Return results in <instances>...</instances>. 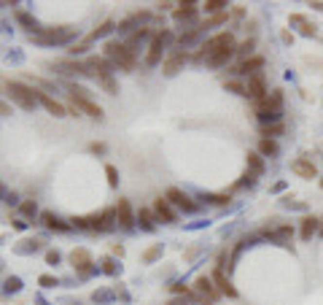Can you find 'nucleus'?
I'll return each instance as SVG.
<instances>
[{
	"instance_id": "obj_1",
	"label": "nucleus",
	"mask_w": 323,
	"mask_h": 305,
	"mask_svg": "<svg viewBox=\"0 0 323 305\" xmlns=\"http://www.w3.org/2000/svg\"><path fill=\"white\" fill-rule=\"evenodd\" d=\"M105 59H108V62H113V68H121V71H135L138 54L129 52L127 43L108 41V43H105Z\"/></svg>"
},
{
	"instance_id": "obj_2",
	"label": "nucleus",
	"mask_w": 323,
	"mask_h": 305,
	"mask_svg": "<svg viewBox=\"0 0 323 305\" xmlns=\"http://www.w3.org/2000/svg\"><path fill=\"white\" fill-rule=\"evenodd\" d=\"M280 111H283V92L280 89H272V95H267L264 100L256 103V116L261 119V124L277 122V119H280Z\"/></svg>"
},
{
	"instance_id": "obj_3",
	"label": "nucleus",
	"mask_w": 323,
	"mask_h": 305,
	"mask_svg": "<svg viewBox=\"0 0 323 305\" xmlns=\"http://www.w3.org/2000/svg\"><path fill=\"white\" fill-rule=\"evenodd\" d=\"M6 92L11 95V100L17 103L19 108H24V111H33V108L38 106V95H35V89L27 87V84H22V81H8Z\"/></svg>"
},
{
	"instance_id": "obj_4",
	"label": "nucleus",
	"mask_w": 323,
	"mask_h": 305,
	"mask_svg": "<svg viewBox=\"0 0 323 305\" xmlns=\"http://www.w3.org/2000/svg\"><path fill=\"white\" fill-rule=\"evenodd\" d=\"M170 41H173V33H170V30H159V33L151 36L148 54H145V65H148V68H154V65L162 62V54H164V49H167Z\"/></svg>"
},
{
	"instance_id": "obj_5",
	"label": "nucleus",
	"mask_w": 323,
	"mask_h": 305,
	"mask_svg": "<svg viewBox=\"0 0 323 305\" xmlns=\"http://www.w3.org/2000/svg\"><path fill=\"white\" fill-rule=\"evenodd\" d=\"M229 46H234V36H232L229 30H224V33H215L213 38H208V41L202 43V49L197 52L194 59H208V57H213L215 52H221V49H229Z\"/></svg>"
},
{
	"instance_id": "obj_6",
	"label": "nucleus",
	"mask_w": 323,
	"mask_h": 305,
	"mask_svg": "<svg viewBox=\"0 0 323 305\" xmlns=\"http://www.w3.org/2000/svg\"><path fill=\"white\" fill-rule=\"evenodd\" d=\"M75 36V27H40L38 33L33 36V41H38V43H68L70 38Z\"/></svg>"
},
{
	"instance_id": "obj_7",
	"label": "nucleus",
	"mask_w": 323,
	"mask_h": 305,
	"mask_svg": "<svg viewBox=\"0 0 323 305\" xmlns=\"http://www.w3.org/2000/svg\"><path fill=\"white\" fill-rule=\"evenodd\" d=\"M164 197H167L170 206L180 208V211H186V213H197V211H199V203H194V200H191L183 189H178V187L167 189V194H164Z\"/></svg>"
},
{
	"instance_id": "obj_8",
	"label": "nucleus",
	"mask_w": 323,
	"mask_h": 305,
	"mask_svg": "<svg viewBox=\"0 0 323 305\" xmlns=\"http://www.w3.org/2000/svg\"><path fill=\"white\" fill-rule=\"evenodd\" d=\"M70 265H73L75 267V273H78V276H92L94 270V262H92V254L87 251V248H73V254H70Z\"/></svg>"
},
{
	"instance_id": "obj_9",
	"label": "nucleus",
	"mask_w": 323,
	"mask_h": 305,
	"mask_svg": "<svg viewBox=\"0 0 323 305\" xmlns=\"http://www.w3.org/2000/svg\"><path fill=\"white\" fill-rule=\"evenodd\" d=\"M35 95H38V103L43 108H46L49 114H52L54 119H62V116H68V106L65 103H59L57 97H52L49 92H40V89H35Z\"/></svg>"
},
{
	"instance_id": "obj_10",
	"label": "nucleus",
	"mask_w": 323,
	"mask_h": 305,
	"mask_svg": "<svg viewBox=\"0 0 323 305\" xmlns=\"http://www.w3.org/2000/svg\"><path fill=\"white\" fill-rule=\"evenodd\" d=\"M116 222H119L124 229H132L135 224H138V213L132 211L129 200H124V197H121L119 203H116Z\"/></svg>"
},
{
	"instance_id": "obj_11",
	"label": "nucleus",
	"mask_w": 323,
	"mask_h": 305,
	"mask_svg": "<svg viewBox=\"0 0 323 305\" xmlns=\"http://www.w3.org/2000/svg\"><path fill=\"white\" fill-rule=\"evenodd\" d=\"M245 89H248V97H253V103H259V100H264L267 95H269V89H267V78H264L261 71L253 73V76H248Z\"/></svg>"
},
{
	"instance_id": "obj_12",
	"label": "nucleus",
	"mask_w": 323,
	"mask_h": 305,
	"mask_svg": "<svg viewBox=\"0 0 323 305\" xmlns=\"http://www.w3.org/2000/svg\"><path fill=\"white\" fill-rule=\"evenodd\" d=\"M261 68H264V57H261V54H253V57L242 59L240 65L229 68V73H234V76H253V73H259Z\"/></svg>"
},
{
	"instance_id": "obj_13",
	"label": "nucleus",
	"mask_w": 323,
	"mask_h": 305,
	"mask_svg": "<svg viewBox=\"0 0 323 305\" xmlns=\"http://www.w3.org/2000/svg\"><path fill=\"white\" fill-rule=\"evenodd\" d=\"M151 211H154L156 219H159V222H164V224H175V222H178V213L173 211V206L167 203V197H156Z\"/></svg>"
},
{
	"instance_id": "obj_14",
	"label": "nucleus",
	"mask_w": 323,
	"mask_h": 305,
	"mask_svg": "<svg viewBox=\"0 0 323 305\" xmlns=\"http://www.w3.org/2000/svg\"><path fill=\"white\" fill-rule=\"evenodd\" d=\"M194 286H197V292L202 294V300H205L208 305H213V300L221 294V292H218V286L213 284V278H210V276H199V278L194 281Z\"/></svg>"
},
{
	"instance_id": "obj_15",
	"label": "nucleus",
	"mask_w": 323,
	"mask_h": 305,
	"mask_svg": "<svg viewBox=\"0 0 323 305\" xmlns=\"http://www.w3.org/2000/svg\"><path fill=\"white\" fill-rule=\"evenodd\" d=\"M186 62H189V54H186V52H173L167 59H164L162 71H164V76H178V73L183 71Z\"/></svg>"
},
{
	"instance_id": "obj_16",
	"label": "nucleus",
	"mask_w": 323,
	"mask_h": 305,
	"mask_svg": "<svg viewBox=\"0 0 323 305\" xmlns=\"http://www.w3.org/2000/svg\"><path fill=\"white\" fill-rule=\"evenodd\" d=\"M73 103H75V108H78L81 114L94 116V119H103V108H100L92 97H73Z\"/></svg>"
},
{
	"instance_id": "obj_17",
	"label": "nucleus",
	"mask_w": 323,
	"mask_h": 305,
	"mask_svg": "<svg viewBox=\"0 0 323 305\" xmlns=\"http://www.w3.org/2000/svg\"><path fill=\"white\" fill-rule=\"evenodd\" d=\"M291 171H294L299 178H307V181H310V178H318V168L310 162V159H294V162H291Z\"/></svg>"
},
{
	"instance_id": "obj_18",
	"label": "nucleus",
	"mask_w": 323,
	"mask_h": 305,
	"mask_svg": "<svg viewBox=\"0 0 323 305\" xmlns=\"http://www.w3.org/2000/svg\"><path fill=\"white\" fill-rule=\"evenodd\" d=\"M210 278H213V284L218 286V292H221V294H226V297H237V289L232 286V281L224 276V270H221V267H215Z\"/></svg>"
},
{
	"instance_id": "obj_19",
	"label": "nucleus",
	"mask_w": 323,
	"mask_h": 305,
	"mask_svg": "<svg viewBox=\"0 0 323 305\" xmlns=\"http://www.w3.org/2000/svg\"><path fill=\"white\" fill-rule=\"evenodd\" d=\"M40 219H43V224H46L49 229H54V232H70V229H73V224L62 222V219L54 216L52 211H43V213H40Z\"/></svg>"
},
{
	"instance_id": "obj_20",
	"label": "nucleus",
	"mask_w": 323,
	"mask_h": 305,
	"mask_svg": "<svg viewBox=\"0 0 323 305\" xmlns=\"http://www.w3.org/2000/svg\"><path fill=\"white\" fill-rule=\"evenodd\" d=\"M197 14H199V3H180L178 8H175L173 11V19L175 22H183V19H191V17H197Z\"/></svg>"
},
{
	"instance_id": "obj_21",
	"label": "nucleus",
	"mask_w": 323,
	"mask_h": 305,
	"mask_svg": "<svg viewBox=\"0 0 323 305\" xmlns=\"http://www.w3.org/2000/svg\"><path fill=\"white\" fill-rule=\"evenodd\" d=\"M321 229V219H315V216H305L302 219V229H299V235H302V241H312V235Z\"/></svg>"
},
{
	"instance_id": "obj_22",
	"label": "nucleus",
	"mask_w": 323,
	"mask_h": 305,
	"mask_svg": "<svg viewBox=\"0 0 323 305\" xmlns=\"http://www.w3.org/2000/svg\"><path fill=\"white\" fill-rule=\"evenodd\" d=\"M148 19H151V14H148V11L132 14V17H127L124 22L119 24V30H121V33H132V30H135V24H143V22H148Z\"/></svg>"
},
{
	"instance_id": "obj_23",
	"label": "nucleus",
	"mask_w": 323,
	"mask_h": 305,
	"mask_svg": "<svg viewBox=\"0 0 323 305\" xmlns=\"http://www.w3.org/2000/svg\"><path fill=\"white\" fill-rule=\"evenodd\" d=\"M116 208H105L103 213H100V224H97V232H110V229L116 227Z\"/></svg>"
},
{
	"instance_id": "obj_24",
	"label": "nucleus",
	"mask_w": 323,
	"mask_h": 305,
	"mask_svg": "<svg viewBox=\"0 0 323 305\" xmlns=\"http://www.w3.org/2000/svg\"><path fill=\"white\" fill-rule=\"evenodd\" d=\"M237 52V46H229V49H221V52H215L213 57H208L205 62L210 65V68H221V65H226L232 59V54Z\"/></svg>"
},
{
	"instance_id": "obj_25",
	"label": "nucleus",
	"mask_w": 323,
	"mask_h": 305,
	"mask_svg": "<svg viewBox=\"0 0 323 305\" xmlns=\"http://www.w3.org/2000/svg\"><path fill=\"white\" fill-rule=\"evenodd\" d=\"M70 224H73L75 229H97L100 213H92V216H73V219H70Z\"/></svg>"
},
{
	"instance_id": "obj_26",
	"label": "nucleus",
	"mask_w": 323,
	"mask_h": 305,
	"mask_svg": "<svg viewBox=\"0 0 323 305\" xmlns=\"http://www.w3.org/2000/svg\"><path fill=\"white\" fill-rule=\"evenodd\" d=\"M138 222H140V227H143L145 232H154V229H156V213L151 211V208H140V211H138Z\"/></svg>"
},
{
	"instance_id": "obj_27",
	"label": "nucleus",
	"mask_w": 323,
	"mask_h": 305,
	"mask_svg": "<svg viewBox=\"0 0 323 305\" xmlns=\"http://www.w3.org/2000/svg\"><path fill=\"white\" fill-rule=\"evenodd\" d=\"M245 159H248V171H253L256 176H261V173H264L267 165H264V157H261L259 152H248V154H245Z\"/></svg>"
},
{
	"instance_id": "obj_28",
	"label": "nucleus",
	"mask_w": 323,
	"mask_h": 305,
	"mask_svg": "<svg viewBox=\"0 0 323 305\" xmlns=\"http://www.w3.org/2000/svg\"><path fill=\"white\" fill-rule=\"evenodd\" d=\"M256 152H259L261 157H277V154H280V146H277V141L261 138V141H259V149H256Z\"/></svg>"
},
{
	"instance_id": "obj_29",
	"label": "nucleus",
	"mask_w": 323,
	"mask_h": 305,
	"mask_svg": "<svg viewBox=\"0 0 323 305\" xmlns=\"http://www.w3.org/2000/svg\"><path fill=\"white\" fill-rule=\"evenodd\" d=\"M283 133H286V124H283V122L261 124V135H264V138H269V141H275V135H283Z\"/></svg>"
},
{
	"instance_id": "obj_30",
	"label": "nucleus",
	"mask_w": 323,
	"mask_h": 305,
	"mask_svg": "<svg viewBox=\"0 0 323 305\" xmlns=\"http://www.w3.org/2000/svg\"><path fill=\"white\" fill-rule=\"evenodd\" d=\"M291 24H302V36H315L318 30H315V24H310L307 22V17H302V14H291Z\"/></svg>"
},
{
	"instance_id": "obj_31",
	"label": "nucleus",
	"mask_w": 323,
	"mask_h": 305,
	"mask_svg": "<svg viewBox=\"0 0 323 305\" xmlns=\"http://www.w3.org/2000/svg\"><path fill=\"white\" fill-rule=\"evenodd\" d=\"M113 30H116V24L108 19V22H103L97 30H92V33H89V36H87V43H89V41H97V38H103V36H108V33H113Z\"/></svg>"
},
{
	"instance_id": "obj_32",
	"label": "nucleus",
	"mask_w": 323,
	"mask_h": 305,
	"mask_svg": "<svg viewBox=\"0 0 323 305\" xmlns=\"http://www.w3.org/2000/svg\"><path fill=\"white\" fill-rule=\"evenodd\" d=\"M19 213H22L24 219H35V213H38L35 200H22V203H19Z\"/></svg>"
},
{
	"instance_id": "obj_33",
	"label": "nucleus",
	"mask_w": 323,
	"mask_h": 305,
	"mask_svg": "<svg viewBox=\"0 0 323 305\" xmlns=\"http://www.w3.org/2000/svg\"><path fill=\"white\" fill-rule=\"evenodd\" d=\"M17 19H19V22H22L24 24V27H27L30 30V33H33V36H35V33H38V24H35V19H33V14H27V11H17Z\"/></svg>"
},
{
	"instance_id": "obj_34",
	"label": "nucleus",
	"mask_w": 323,
	"mask_h": 305,
	"mask_svg": "<svg viewBox=\"0 0 323 305\" xmlns=\"http://www.w3.org/2000/svg\"><path fill=\"white\" fill-rule=\"evenodd\" d=\"M226 19H229V11H221V14H213L210 19H205V22L199 24L202 30H208V27H215V24H224Z\"/></svg>"
},
{
	"instance_id": "obj_35",
	"label": "nucleus",
	"mask_w": 323,
	"mask_h": 305,
	"mask_svg": "<svg viewBox=\"0 0 323 305\" xmlns=\"http://www.w3.org/2000/svg\"><path fill=\"white\" fill-rule=\"evenodd\" d=\"M202 6H205V11H208V14H221V11H226L229 3H226V0H205Z\"/></svg>"
},
{
	"instance_id": "obj_36",
	"label": "nucleus",
	"mask_w": 323,
	"mask_h": 305,
	"mask_svg": "<svg viewBox=\"0 0 323 305\" xmlns=\"http://www.w3.org/2000/svg\"><path fill=\"white\" fill-rule=\"evenodd\" d=\"M100 270H103V273H108V276H116V273H119V262H116V257H105L103 262H100Z\"/></svg>"
},
{
	"instance_id": "obj_37",
	"label": "nucleus",
	"mask_w": 323,
	"mask_h": 305,
	"mask_svg": "<svg viewBox=\"0 0 323 305\" xmlns=\"http://www.w3.org/2000/svg\"><path fill=\"white\" fill-rule=\"evenodd\" d=\"M159 257H162V243H154V246H151L148 251L143 254V262H148V265H151V262H156Z\"/></svg>"
},
{
	"instance_id": "obj_38",
	"label": "nucleus",
	"mask_w": 323,
	"mask_h": 305,
	"mask_svg": "<svg viewBox=\"0 0 323 305\" xmlns=\"http://www.w3.org/2000/svg\"><path fill=\"white\" fill-rule=\"evenodd\" d=\"M202 200H208L213 206H229V194H202Z\"/></svg>"
},
{
	"instance_id": "obj_39",
	"label": "nucleus",
	"mask_w": 323,
	"mask_h": 305,
	"mask_svg": "<svg viewBox=\"0 0 323 305\" xmlns=\"http://www.w3.org/2000/svg\"><path fill=\"white\" fill-rule=\"evenodd\" d=\"M226 89H229V92H234V95H245V97H248V89H245V84H242V81H237V78L226 81Z\"/></svg>"
},
{
	"instance_id": "obj_40",
	"label": "nucleus",
	"mask_w": 323,
	"mask_h": 305,
	"mask_svg": "<svg viewBox=\"0 0 323 305\" xmlns=\"http://www.w3.org/2000/svg\"><path fill=\"white\" fill-rule=\"evenodd\" d=\"M105 176H108V187H119V171H116L113 165H105Z\"/></svg>"
},
{
	"instance_id": "obj_41",
	"label": "nucleus",
	"mask_w": 323,
	"mask_h": 305,
	"mask_svg": "<svg viewBox=\"0 0 323 305\" xmlns=\"http://www.w3.org/2000/svg\"><path fill=\"white\" fill-rule=\"evenodd\" d=\"M253 46H256V41H253V38H248V41L242 43V46H237V52H240L242 57L248 59V57H253Z\"/></svg>"
},
{
	"instance_id": "obj_42",
	"label": "nucleus",
	"mask_w": 323,
	"mask_h": 305,
	"mask_svg": "<svg viewBox=\"0 0 323 305\" xmlns=\"http://www.w3.org/2000/svg\"><path fill=\"white\" fill-rule=\"evenodd\" d=\"M38 284H40L43 289H54L59 281H57V276H49V273H46V276H40V278H38Z\"/></svg>"
},
{
	"instance_id": "obj_43",
	"label": "nucleus",
	"mask_w": 323,
	"mask_h": 305,
	"mask_svg": "<svg viewBox=\"0 0 323 305\" xmlns=\"http://www.w3.org/2000/svg\"><path fill=\"white\" fill-rule=\"evenodd\" d=\"M100 84H103V89H105L108 95H116V92H119V87H116V78H113V76H110V78H103Z\"/></svg>"
},
{
	"instance_id": "obj_44",
	"label": "nucleus",
	"mask_w": 323,
	"mask_h": 305,
	"mask_svg": "<svg viewBox=\"0 0 323 305\" xmlns=\"http://www.w3.org/2000/svg\"><path fill=\"white\" fill-rule=\"evenodd\" d=\"M170 289H173L175 294H183V297H194V292H191V289L186 286V284H173Z\"/></svg>"
},
{
	"instance_id": "obj_45",
	"label": "nucleus",
	"mask_w": 323,
	"mask_h": 305,
	"mask_svg": "<svg viewBox=\"0 0 323 305\" xmlns=\"http://www.w3.org/2000/svg\"><path fill=\"white\" fill-rule=\"evenodd\" d=\"M19 289H22V281H19L17 276L6 278V292H19Z\"/></svg>"
},
{
	"instance_id": "obj_46",
	"label": "nucleus",
	"mask_w": 323,
	"mask_h": 305,
	"mask_svg": "<svg viewBox=\"0 0 323 305\" xmlns=\"http://www.w3.org/2000/svg\"><path fill=\"white\" fill-rule=\"evenodd\" d=\"M59 259H62V254L57 248H49L46 251V265H59Z\"/></svg>"
},
{
	"instance_id": "obj_47",
	"label": "nucleus",
	"mask_w": 323,
	"mask_h": 305,
	"mask_svg": "<svg viewBox=\"0 0 323 305\" xmlns=\"http://www.w3.org/2000/svg\"><path fill=\"white\" fill-rule=\"evenodd\" d=\"M11 114H14L11 103H6V100H0V116H11Z\"/></svg>"
},
{
	"instance_id": "obj_48",
	"label": "nucleus",
	"mask_w": 323,
	"mask_h": 305,
	"mask_svg": "<svg viewBox=\"0 0 323 305\" xmlns=\"http://www.w3.org/2000/svg\"><path fill=\"white\" fill-rule=\"evenodd\" d=\"M87 49H89V43H73V46H70L68 52H70V54H84Z\"/></svg>"
},
{
	"instance_id": "obj_49",
	"label": "nucleus",
	"mask_w": 323,
	"mask_h": 305,
	"mask_svg": "<svg viewBox=\"0 0 323 305\" xmlns=\"http://www.w3.org/2000/svg\"><path fill=\"white\" fill-rule=\"evenodd\" d=\"M89 152H92V154H100V157H103V154L108 152V146H105V143H92V146H89Z\"/></svg>"
},
{
	"instance_id": "obj_50",
	"label": "nucleus",
	"mask_w": 323,
	"mask_h": 305,
	"mask_svg": "<svg viewBox=\"0 0 323 305\" xmlns=\"http://www.w3.org/2000/svg\"><path fill=\"white\" fill-rule=\"evenodd\" d=\"M110 257H124V246H121V243H113V246H110Z\"/></svg>"
},
{
	"instance_id": "obj_51",
	"label": "nucleus",
	"mask_w": 323,
	"mask_h": 305,
	"mask_svg": "<svg viewBox=\"0 0 323 305\" xmlns=\"http://www.w3.org/2000/svg\"><path fill=\"white\" fill-rule=\"evenodd\" d=\"M167 305H186V300H180V297H173V300H170Z\"/></svg>"
},
{
	"instance_id": "obj_52",
	"label": "nucleus",
	"mask_w": 323,
	"mask_h": 305,
	"mask_svg": "<svg viewBox=\"0 0 323 305\" xmlns=\"http://www.w3.org/2000/svg\"><path fill=\"white\" fill-rule=\"evenodd\" d=\"M312 8H318V11H323V3H312Z\"/></svg>"
},
{
	"instance_id": "obj_53",
	"label": "nucleus",
	"mask_w": 323,
	"mask_h": 305,
	"mask_svg": "<svg viewBox=\"0 0 323 305\" xmlns=\"http://www.w3.org/2000/svg\"><path fill=\"white\" fill-rule=\"evenodd\" d=\"M321 235H323V224H321Z\"/></svg>"
},
{
	"instance_id": "obj_54",
	"label": "nucleus",
	"mask_w": 323,
	"mask_h": 305,
	"mask_svg": "<svg viewBox=\"0 0 323 305\" xmlns=\"http://www.w3.org/2000/svg\"><path fill=\"white\" fill-rule=\"evenodd\" d=\"M321 187H323V181H321Z\"/></svg>"
}]
</instances>
